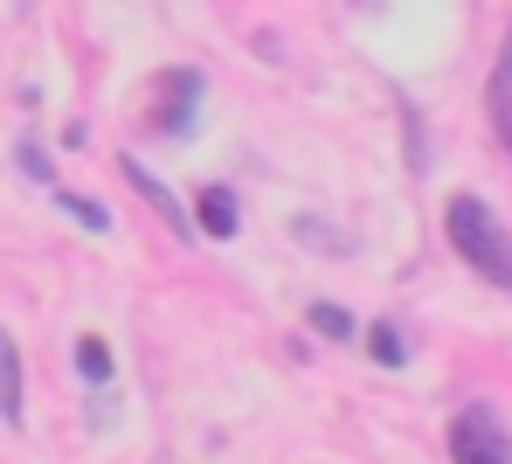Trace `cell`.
Instances as JSON below:
<instances>
[{"mask_svg":"<svg viewBox=\"0 0 512 464\" xmlns=\"http://www.w3.org/2000/svg\"><path fill=\"white\" fill-rule=\"evenodd\" d=\"M194 222H201V236H208V243H236L243 208H236V194H229V187H201V194H194Z\"/></svg>","mask_w":512,"mask_h":464,"instance_id":"3957f363","label":"cell"},{"mask_svg":"<svg viewBox=\"0 0 512 464\" xmlns=\"http://www.w3.org/2000/svg\"><path fill=\"white\" fill-rule=\"evenodd\" d=\"M443 236H450V250H457L485 284H506L512 291V236H506V222L492 215L485 194H457V201L443 208Z\"/></svg>","mask_w":512,"mask_h":464,"instance_id":"6da1fadb","label":"cell"},{"mask_svg":"<svg viewBox=\"0 0 512 464\" xmlns=\"http://www.w3.org/2000/svg\"><path fill=\"white\" fill-rule=\"evenodd\" d=\"M0 423L21 430V347L7 326H0Z\"/></svg>","mask_w":512,"mask_h":464,"instance_id":"277c9868","label":"cell"},{"mask_svg":"<svg viewBox=\"0 0 512 464\" xmlns=\"http://www.w3.org/2000/svg\"><path fill=\"white\" fill-rule=\"evenodd\" d=\"M450 458L457 464H512V430L492 409H457L450 416Z\"/></svg>","mask_w":512,"mask_h":464,"instance_id":"7a4b0ae2","label":"cell"},{"mask_svg":"<svg viewBox=\"0 0 512 464\" xmlns=\"http://www.w3.org/2000/svg\"><path fill=\"white\" fill-rule=\"evenodd\" d=\"M312 333H319V340H353V312L333 305V298H319V305H312Z\"/></svg>","mask_w":512,"mask_h":464,"instance_id":"8992f818","label":"cell"},{"mask_svg":"<svg viewBox=\"0 0 512 464\" xmlns=\"http://www.w3.org/2000/svg\"><path fill=\"white\" fill-rule=\"evenodd\" d=\"M77 374H84V381H111V347H104L97 333L77 340Z\"/></svg>","mask_w":512,"mask_h":464,"instance_id":"52a82bcc","label":"cell"},{"mask_svg":"<svg viewBox=\"0 0 512 464\" xmlns=\"http://www.w3.org/2000/svg\"><path fill=\"white\" fill-rule=\"evenodd\" d=\"M21 167H28V174H35V181H49V153H42V146H35V139H21Z\"/></svg>","mask_w":512,"mask_h":464,"instance_id":"30bf717a","label":"cell"},{"mask_svg":"<svg viewBox=\"0 0 512 464\" xmlns=\"http://www.w3.org/2000/svg\"><path fill=\"white\" fill-rule=\"evenodd\" d=\"M367 354H374L381 368H402V354H409V340H402V326H374V333H367Z\"/></svg>","mask_w":512,"mask_h":464,"instance_id":"ba28073f","label":"cell"},{"mask_svg":"<svg viewBox=\"0 0 512 464\" xmlns=\"http://www.w3.org/2000/svg\"><path fill=\"white\" fill-rule=\"evenodd\" d=\"M56 201H63V208H70V215H77L84 229H111V215H104V208H97L90 194H56Z\"/></svg>","mask_w":512,"mask_h":464,"instance_id":"9c48e42d","label":"cell"},{"mask_svg":"<svg viewBox=\"0 0 512 464\" xmlns=\"http://www.w3.org/2000/svg\"><path fill=\"white\" fill-rule=\"evenodd\" d=\"M125 181H132L139 194H146V201H153V208H160V222H187V208L173 201V187H160L153 174H146V167H139V160H125Z\"/></svg>","mask_w":512,"mask_h":464,"instance_id":"5b68a950","label":"cell"}]
</instances>
